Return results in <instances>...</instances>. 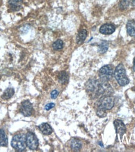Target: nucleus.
I'll return each instance as SVG.
<instances>
[{"instance_id": "obj_12", "label": "nucleus", "mask_w": 135, "mask_h": 152, "mask_svg": "<svg viewBox=\"0 0 135 152\" xmlns=\"http://www.w3.org/2000/svg\"><path fill=\"white\" fill-rule=\"evenodd\" d=\"M87 37V31L86 29H82L80 31L76 37V42L78 44H81L84 42Z\"/></svg>"}, {"instance_id": "obj_8", "label": "nucleus", "mask_w": 135, "mask_h": 152, "mask_svg": "<svg viewBox=\"0 0 135 152\" xmlns=\"http://www.w3.org/2000/svg\"><path fill=\"white\" fill-rule=\"evenodd\" d=\"M114 125L115 126L116 132H117V137L119 136L120 138H121L126 131V126L124 123L120 120H116L114 122Z\"/></svg>"}, {"instance_id": "obj_7", "label": "nucleus", "mask_w": 135, "mask_h": 152, "mask_svg": "<svg viewBox=\"0 0 135 152\" xmlns=\"http://www.w3.org/2000/svg\"><path fill=\"white\" fill-rule=\"evenodd\" d=\"M20 112L25 117H30L32 115L33 111V105L29 100H26L21 103L20 109Z\"/></svg>"}, {"instance_id": "obj_23", "label": "nucleus", "mask_w": 135, "mask_h": 152, "mask_svg": "<svg viewBox=\"0 0 135 152\" xmlns=\"http://www.w3.org/2000/svg\"><path fill=\"white\" fill-rule=\"evenodd\" d=\"M133 70L135 72V58L134 59V62H133Z\"/></svg>"}, {"instance_id": "obj_11", "label": "nucleus", "mask_w": 135, "mask_h": 152, "mask_svg": "<svg viewBox=\"0 0 135 152\" xmlns=\"http://www.w3.org/2000/svg\"><path fill=\"white\" fill-rule=\"evenodd\" d=\"M127 33L130 36L135 37V22L134 21H128L126 25Z\"/></svg>"}, {"instance_id": "obj_6", "label": "nucleus", "mask_w": 135, "mask_h": 152, "mask_svg": "<svg viewBox=\"0 0 135 152\" xmlns=\"http://www.w3.org/2000/svg\"><path fill=\"white\" fill-rule=\"evenodd\" d=\"M27 137V144L28 148L31 150H35L38 148V138L36 135L32 132H28L26 135Z\"/></svg>"}, {"instance_id": "obj_14", "label": "nucleus", "mask_w": 135, "mask_h": 152, "mask_svg": "<svg viewBox=\"0 0 135 152\" xmlns=\"http://www.w3.org/2000/svg\"><path fill=\"white\" fill-rule=\"evenodd\" d=\"M8 142V137L5 132L2 129H0V146L7 147Z\"/></svg>"}, {"instance_id": "obj_20", "label": "nucleus", "mask_w": 135, "mask_h": 152, "mask_svg": "<svg viewBox=\"0 0 135 152\" xmlns=\"http://www.w3.org/2000/svg\"><path fill=\"white\" fill-rule=\"evenodd\" d=\"M129 6V1L128 0H121L120 3V8L121 10H124Z\"/></svg>"}, {"instance_id": "obj_15", "label": "nucleus", "mask_w": 135, "mask_h": 152, "mask_svg": "<svg viewBox=\"0 0 135 152\" xmlns=\"http://www.w3.org/2000/svg\"><path fill=\"white\" fill-rule=\"evenodd\" d=\"M15 94V90L14 88H8L7 89H6L5 91L4 92L3 96H2V99L4 100H8L10 98H11Z\"/></svg>"}, {"instance_id": "obj_4", "label": "nucleus", "mask_w": 135, "mask_h": 152, "mask_svg": "<svg viewBox=\"0 0 135 152\" xmlns=\"http://www.w3.org/2000/svg\"><path fill=\"white\" fill-rule=\"evenodd\" d=\"M11 146L18 151H23L27 148V137L23 134H18L14 136L11 141Z\"/></svg>"}, {"instance_id": "obj_10", "label": "nucleus", "mask_w": 135, "mask_h": 152, "mask_svg": "<svg viewBox=\"0 0 135 152\" xmlns=\"http://www.w3.org/2000/svg\"><path fill=\"white\" fill-rule=\"evenodd\" d=\"M38 127H39L40 131L43 133V134L45 135H49L53 132L52 128H51V126L47 123H43L40 125Z\"/></svg>"}, {"instance_id": "obj_1", "label": "nucleus", "mask_w": 135, "mask_h": 152, "mask_svg": "<svg viewBox=\"0 0 135 152\" xmlns=\"http://www.w3.org/2000/svg\"><path fill=\"white\" fill-rule=\"evenodd\" d=\"M86 90L95 97L108 96L113 92V88L106 81L89 80L86 85Z\"/></svg>"}, {"instance_id": "obj_13", "label": "nucleus", "mask_w": 135, "mask_h": 152, "mask_svg": "<svg viewBox=\"0 0 135 152\" xmlns=\"http://www.w3.org/2000/svg\"><path fill=\"white\" fill-rule=\"evenodd\" d=\"M23 0H9L10 8L13 11H17L20 8Z\"/></svg>"}, {"instance_id": "obj_21", "label": "nucleus", "mask_w": 135, "mask_h": 152, "mask_svg": "<svg viewBox=\"0 0 135 152\" xmlns=\"http://www.w3.org/2000/svg\"><path fill=\"white\" fill-rule=\"evenodd\" d=\"M58 94H59L58 91H56V90H54L51 93V97L53 99H55L57 98L58 96Z\"/></svg>"}, {"instance_id": "obj_19", "label": "nucleus", "mask_w": 135, "mask_h": 152, "mask_svg": "<svg viewBox=\"0 0 135 152\" xmlns=\"http://www.w3.org/2000/svg\"><path fill=\"white\" fill-rule=\"evenodd\" d=\"M63 48V42L61 39H58L53 44V48L55 50H58L61 49Z\"/></svg>"}, {"instance_id": "obj_16", "label": "nucleus", "mask_w": 135, "mask_h": 152, "mask_svg": "<svg viewBox=\"0 0 135 152\" xmlns=\"http://www.w3.org/2000/svg\"><path fill=\"white\" fill-rule=\"evenodd\" d=\"M82 147V144L80 142V141L76 140V139H73L71 142V148H72L73 150L74 151H80V149Z\"/></svg>"}, {"instance_id": "obj_2", "label": "nucleus", "mask_w": 135, "mask_h": 152, "mask_svg": "<svg viewBox=\"0 0 135 152\" xmlns=\"http://www.w3.org/2000/svg\"><path fill=\"white\" fill-rule=\"evenodd\" d=\"M114 104V98L110 96L103 97L99 101L97 110V115L98 117L103 118L106 116V111L111 110Z\"/></svg>"}, {"instance_id": "obj_18", "label": "nucleus", "mask_w": 135, "mask_h": 152, "mask_svg": "<svg viewBox=\"0 0 135 152\" xmlns=\"http://www.w3.org/2000/svg\"><path fill=\"white\" fill-rule=\"evenodd\" d=\"M58 79L61 84H65L68 82L69 77H68V74L66 72L63 71L60 74V75L58 76Z\"/></svg>"}, {"instance_id": "obj_5", "label": "nucleus", "mask_w": 135, "mask_h": 152, "mask_svg": "<svg viewBox=\"0 0 135 152\" xmlns=\"http://www.w3.org/2000/svg\"><path fill=\"white\" fill-rule=\"evenodd\" d=\"M114 73L113 66L106 65L100 69L99 71V76L101 80L107 82L113 78Z\"/></svg>"}, {"instance_id": "obj_17", "label": "nucleus", "mask_w": 135, "mask_h": 152, "mask_svg": "<svg viewBox=\"0 0 135 152\" xmlns=\"http://www.w3.org/2000/svg\"><path fill=\"white\" fill-rule=\"evenodd\" d=\"M108 49V44L106 41H102L98 46V53L100 54L105 53Z\"/></svg>"}, {"instance_id": "obj_22", "label": "nucleus", "mask_w": 135, "mask_h": 152, "mask_svg": "<svg viewBox=\"0 0 135 152\" xmlns=\"http://www.w3.org/2000/svg\"><path fill=\"white\" fill-rule=\"evenodd\" d=\"M55 105L54 103H49V104H48L47 105H46V106H45V110H49L50 109H53V107H55Z\"/></svg>"}, {"instance_id": "obj_3", "label": "nucleus", "mask_w": 135, "mask_h": 152, "mask_svg": "<svg viewBox=\"0 0 135 152\" xmlns=\"http://www.w3.org/2000/svg\"><path fill=\"white\" fill-rule=\"evenodd\" d=\"M114 75L116 80L121 86H125L129 84L130 80L127 77L125 67L122 64H120L116 67Z\"/></svg>"}, {"instance_id": "obj_9", "label": "nucleus", "mask_w": 135, "mask_h": 152, "mask_svg": "<svg viewBox=\"0 0 135 152\" xmlns=\"http://www.w3.org/2000/svg\"><path fill=\"white\" fill-rule=\"evenodd\" d=\"M115 31V27L111 24H105L100 28V32L103 34H111Z\"/></svg>"}]
</instances>
